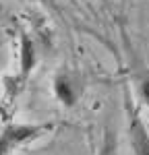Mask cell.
<instances>
[{
  "instance_id": "1",
  "label": "cell",
  "mask_w": 149,
  "mask_h": 155,
  "mask_svg": "<svg viewBox=\"0 0 149 155\" xmlns=\"http://www.w3.org/2000/svg\"><path fill=\"white\" fill-rule=\"evenodd\" d=\"M50 126H37V124H11L0 132V155H11L19 145H23L29 139L39 137Z\"/></svg>"
},
{
  "instance_id": "2",
  "label": "cell",
  "mask_w": 149,
  "mask_h": 155,
  "mask_svg": "<svg viewBox=\"0 0 149 155\" xmlns=\"http://www.w3.org/2000/svg\"><path fill=\"white\" fill-rule=\"evenodd\" d=\"M54 91H56V95L60 99L64 106H74V101H77V97H79V91H81V87L73 81V77L71 74H64L60 72L58 77H56V81H54Z\"/></svg>"
},
{
  "instance_id": "3",
  "label": "cell",
  "mask_w": 149,
  "mask_h": 155,
  "mask_svg": "<svg viewBox=\"0 0 149 155\" xmlns=\"http://www.w3.org/2000/svg\"><path fill=\"white\" fill-rule=\"evenodd\" d=\"M128 134H131V143H133L135 155H149V130L145 128V124L141 122L139 116L133 118Z\"/></svg>"
},
{
  "instance_id": "4",
  "label": "cell",
  "mask_w": 149,
  "mask_h": 155,
  "mask_svg": "<svg viewBox=\"0 0 149 155\" xmlns=\"http://www.w3.org/2000/svg\"><path fill=\"white\" fill-rule=\"evenodd\" d=\"M35 66V46L27 33H21V83L29 79Z\"/></svg>"
},
{
  "instance_id": "5",
  "label": "cell",
  "mask_w": 149,
  "mask_h": 155,
  "mask_svg": "<svg viewBox=\"0 0 149 155\" xmlns=\"http://www.w3.org/2000/svg\"><path fill=\"white\" fill-rule=\"evenodd\" d=\"M99 155H116V137L112 132L106 134V141H104V147H101Z\"/></svg>"
},
{
  "instance_id": "6",
  "label": "cell",
  "mask_w": 149,
  "mask_h": 155,
  "mask_svg": "<svg viewBox=\"0 0 149 155\" xmlns=\"http://www.w3.org/2000/svg\"><path fill=\"white\" fill-rule=\"evenodd\" d=\"M139 89H141V95H143V99H145V104L149 106V74H145V77L141 79Z\"/></svg>"
}]
</instances>
